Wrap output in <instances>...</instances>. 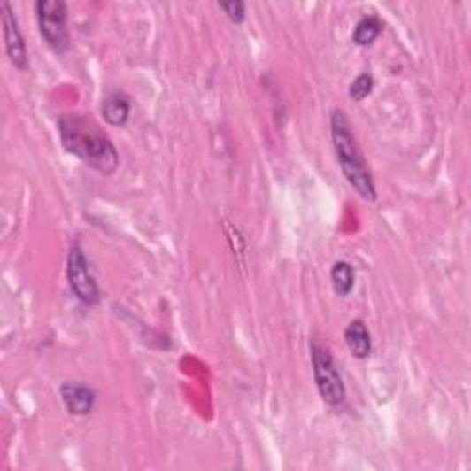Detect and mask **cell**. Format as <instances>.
I'll list each match as a JSON object with an SVG mask.
<instances>
[{"instance_id":"8","label":"cell","mask_w":471,"mask_h":471,"mask_svg":"<svg viewBox=\"0 0 471 471\" xmlns=\"http://www.w3.org/2000/svg\"><path fill=\"white\" fill-rule=\"evenodd\" d=\"M131 114V100L126 92L114 90L109 92L102 102V116L104 120L112 127H124L129 122Z\"/></svg>"},{"instance_id":"3","label":"cell","mask_w":471,"mask_h":471,"mask_svg":"<svg viewBox=\"0 0 471 471\" xmlns=\"http://www.w3.org/2000/svg\"><path fill=\"white\" fill-rule=\"evenodd\" d=\"M312 365L317 390L329 407H341L346 402V387L336 359L326 346L312 343Z\"/></svg>"},{"instance_id":"9","label":"cell","mask_w":471,"mask_h":471,"mask_svg":"<svg viewBox=\"0 0 471 471\" xmlns=\"http://www.w3.org/2000/svg\"><path fill=\"white\" fill-rule=\"evenodd\" d=\"M344 343L356 359H367L372 353V337L361 319H353L344 329Z\"/></svg>"},{"instance_id":"5","label":"cell","mask_w":471,"mask_h":471,"mask_svg":"<svg viewBox=\"0 0 471 471\" xmlns=\"http://www.w3.org/2000/svg\"><path fill=\"white\" fill-rule=\"evenodd\" d=\"M66 278H68V286L73 290V293L76 295V298L80 302H83L85 305H97L102 298L100 288L97 284V280H94L90 269H89V262L83 254V249L80 247V243L76 242L68 252V260H66Z\"/></svg>"},{"instance_id":"7","label":"cell","mask_w":471,"mask_h":471,"mask_svg":"<svg viewBox=\"0 0 471 471\" xmlns=\"http://www.w3.org/2000/svg\"><path fill=\"white\" fill-rule=\"evenodd\" d=\"M66 411L74 416H87L97 404V392L80 382H66L59 389Z\"/></svg>"},{"instance_id":"12","label":"cell","mask_w":471,"mask_h":471,"mask_svg":"<svg viewBox=\"0 0 471 471\" xmlns=\"http://www.w3.org/2000/svg\"><path fill=\"white\" fill-rule=\"evenodd\" d=\"M372 89H374V78L368 73H363V74H359L356 80L351 81L350 90H348V97L353 102H363L368 97V94L372 92Z\"/></svg>"},{"instance_id":"4","label":"cell","mask_w":471,"mask_h":471,"mask_svg":"<svg viewBox=\"0 0 471 471\" xmlns=\"http://www.w3.org/2000/svg\"><path fill=\"white\" fill-rule=\"evenodd\" d=\"M37 25L42 39L56 54H65L70 49L68 12L63 0H37Z\"/></svg>"},{"instance_id":"13","label":"cell","mask_w":471,"mask_h":471,"mask_svg":"<svg viewBox=\"0 0 471 471\" xmlns=\"http://www.w3.org/2000/svg\"><path fill=\"white\" fill-rule=\"evenodd\" d=\"M220 8L225 12L228 20L234 22V25H242V22L245 20L247 6H245V3H242V0H232V3H220Z\"/></svg>"},{"instance_id":"11","label":"cell","mask_w":471,"mask_h":471,"mask_svg":"<svg viewBox=\"0 0 471 471\" xmlns=\"http://www.w3.org/2000/svg\"><path fill=\"white\" fill-rule=\"evenodd\" d=\"M329 276H332L334 291L339 297H348L351 293L353 286H356V273H353V267L344 260L334 264Z\"/></svg>"},{"instance_id":"6","label":"cell","mask_w":471,"mask_h":471,"mask_svg":"<svg viewBox=\"0 0 471 471\" xmlns=\"http://www.w3.org/2000/svg\"><path fill=\"white\" fill-rule=\"evenodd\" d=\"M0 13H3V27H4V44H6V54L17 68L25 70L28 66V50L25 37H22L19 20L10 6V3L0 4Z\"/></svg>"},{"instance_id":"1","label":"cell","mask_w":471,"mask_h":471,"mask_svg":"<svg viewBox=\"0 0 471 471\" xmlns=\"http://www.w3.org/2000/svg\"><path fill=\"white\" fill-rule=\"evenodd\" d=\"M59 140L70 155L102 175H112L120 164V157L111 138L90 116L81 112L61 114L58 120Z\"/></svg>"},{"instance_id":"2","label":"cell","mask_w":471,"mask_h":471,"mask_svg":"<svg viewBox=\"0 0 471 471\" xmlns=\"http://www.w3.org/2000/svg\"><path fill=\"white\" fill-rule=\"evenodd\" d=\"M329 131H332V143L343 175L365 201L374 203L378 199V192H375L374 179L367 168L356 135H353L351 124L343 109H334L329 114Z\"/></svg>"},{"instance_id":"10","label":"cell","mask_w":471,"mask_h":471,"mask_svg":"<svg viewBox=\"0 0 471 471\" xmlns=\"http://www.w3.org/2000/svg\"><path fill=\"white\" fill-rule=\"evenodd\" d=\"M382 32H383V22L378 17L367 15L358 22L356 28H353L351 41L358 46H370L382 35Z\"/></svg>"}]
</instances>
